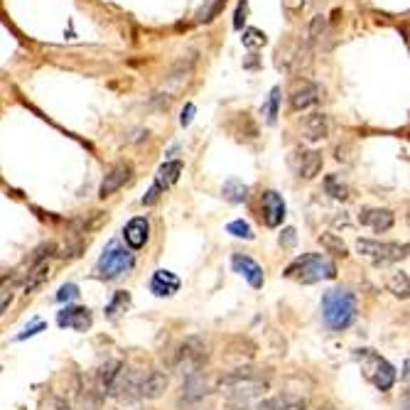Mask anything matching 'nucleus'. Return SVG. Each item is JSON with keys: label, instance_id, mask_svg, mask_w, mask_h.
Segmentation results:
<instances>
[{"label": "nucleus", "instance_id": "obj_1", "mask_svg": "<svg viewBox=\"0 0 410 410\" xmlns=\"http://www.w3.org/2000/svg\"><path fill=\"white\" fill-rule=\"evenodd\" d=\"M216 388L229 398V403L236 410H243L263 398V393L270 388V371L243 366V369L229 371V374L221 376L216 381Z\"/></svg>", "mask_w": 410, "mask_h": 410}, {"label": "nucleus", "instance_id": "obj_2", "mask_svg": "<svg viewBox=\"0 0 410 410\" xmlns=\"http://www.w3.org/2000/svg\"><path fill=\"white\" fill-rule=\"evenodd\" d=\"M209 344L202 337H187V339L177 341L170 349V354L165 356L167 369L177 371L187 379V376L202 374V369L209 361Z\"/></svg>", "mask_w": 410, "mask_h": 410}, {"label": "nucleus", "instance_id": "obj_3", "mask_svg": "<svg viewBox=\"0 0 410 410\" xmlns=\"http://www.w3.org/2000/svg\"><path fill=\"white\" fill-rule=\"evenodd\" d=\"M322 315L330 330L344 332L354 325L356 320V297L349 288H337L327 290L322 297Z\"/></svg>", "mask_w": 410, "mask_h": 410}, {"label": "nucleus", "instance_id": "obj_4", "mask_svg": "<svg viewBox=\"0 0 410 410\" xmlns=\"http://www.w3.org/2000/svg\"><path fill=\"white\" fill-rule=\"evenodd\" d=\"M285 278H295L297 283H305V285H312V283L320 281H334L337 265L322 253H307L297 258L292 265H288Z\"/></svg>", "mask_w": 410, "mask_h": 410}, {"label": "nucleus", "instance_id": "obj_5", "mask_svg": "<svg viewBox=\"0 0 410 410\" xmlns=\"http://www.w3.org/2000/svg\"><path fill=\"white\" fill-rule=\"evenodd\" d=\"M133 265H135L133 253L125 250V246H120L118 241H111L104 248V253H101L99 263H96V276L101 281H115L123 273H128Z\"/></svg>", "mask_w": 410, "mask_h": 410}, {"label": "nucleus", "instance_id": "obj_6", "mask_svg": "<svg viewBox=\"0 0 410 410\" xmlns=\"http://www.w3.org/2000/svg\"><path fill=\"white\" fill-rule=\"evenodd\" d=\"M354 356L361 361V366H364L366 379H369L379 390H388L390 386L395 383V369L383 359V356L376 354L374 349H359Z\"/></svg>", "mask_w": 410, "mask_h": 410}, {"label": "nucleus", "instance_id": "obj_7", "mask_svg": "<svg viewBox=\"0 0 410 410\" xmlns=\"http://www.w3.org/2000/svg\"><path fill=\"white\" fill-rule=\"evenodd\" d=\"M356 250L369 255L376 263H390V260L408 258V243H381V241L359 239L356 241Z\"/></svg>", "mask_w": 410, "mask_h": 410}, {"label": "nucleus", "instance_id": "obj_8", "mask_svg": "<svg viewBox=\"0 0 410 410\" xmlns=\"http://www.w3.org/2000/svg\"><path fill=\"white\" fill-rule=\"evenodd\" d=\"M260 211H263V221L265 226H270V229H278V226L283 224V219H285V202H283V197L278 195V192H265L263 199H260Z\"/></svg>", "mask_w": 410, "mask_h": 410}, {"label": "nucleus", "instance_id": "obj_9", "mask_svg": "<svg viewBox=\"0 0 410 410\" xmlns=\"http://www.w3.org/2000/svg\"><path fill=\"white\" fill-rule=\"evenodd\" d=\"M57 325L74 332H86L94 325V315L89 307H64L62 312H57Z\"/></svg>", "mask_w": 410, "mask_h": 410}, {"label": "nucleus", "instance_id": "obj_10", "mask_svg": "<svg viewBox=\"0 0 410 410\" xmlns=\"http://www.w3.org/2000/svg\"><path fill=\"white\" fill-rule=\"evenodd\" d=\"M130 177H133V165H130V162H118V165H113L108 175L104 177V182H101L99 197L106 199V197L115 195L125 182H130Z\"/></svg>", "mask_w": 410, "mask_h": 410}, {"label": "nucleus", "instance_id": "obj_11", "mask_svg": "<svg viewBox=\"0 0 410 410\" xmlns=\"http://www.w3.org/2000/svg\"><path fill=\"white\" fill-rule=\"evenodd\" d=\"M206 395H209V386L202 379V374L187 376L185 383H182V393H180V398H177V405H180V408L197 405L199 400H204Z\"/></svg>", "mask_w": 410, "mask_h": 410}, {"label": "nucleus", "instance_id": "obj_12", "mask_svg": "<svg viewBox=\"0 0 410 410\" xmlns=\"http://www.w3.org/2000/svg\"><path fill=\"white\" fill-rule=\"evenodd\" d=\"M167 383H170V379H167L165 371H157V369L143 371L141 388H138V393H141V398L155 400V398H160V395L167 390Z\"/></svg>", "mask_w": 410, "mask_h": 410}, {"label": "nucleus", "instance_id": "obj_13", "mask_svg": "<svg viewBox=\"0 0 410 410\" xmlns=\"http://www.w3.org/2000/svg\"><path fill=\"white\" fill-rule=\"evenodd\" d=\"M231 265H234V270L239 273V276H243L246 281H248L250 288H263L265 283V276H263V268H260L258 263H255L250 255H243V253H236L234 258H231Z\"/></svg>", "mask_w": 410, "mask_h": 410}, {"label": "nucleus", "instance_id": "obj_14", "mask_svg": "<svg viewBox=\"0 0 410 410\" xmlns=\"http://www.w3.org/2000/svg\"><path fill=\"white\" fill-rule=\"evenodd\" d=\"M243 410H307V400L300 395H276V398H265V400H255L253 405Z\"/></svg>", "mask_w": 410, "mask_h": 410}, {"label": "nucleus", "instance_id": "obj_15", "mask_svg": "<svg viewBox=\"0 0 410 410\" xmlns=\"http://www.w3.org/2000/svg\"><path fill=\"white\" fill-rule=\"evenodd\" d=\"M123 239L133 250L143 248V246L148 243V239H150V221H148L146 216H135V219H130L123 229Z\"/></svg>", "mask_w": 410, "mask_h": 410}, {"label": "nucleus", "instance_id": "obj_16", "mask_svg": "<svg viewBox=\"0 0 410 410\" xmlns=\"http://www.w3.org/2000/svg\"><path fill=\"white\" fill-rule=\"evenodd\" d=\"M292 165H295L297 175L302 180H315L322 170V153L317 150H297L295 157H292Z\"/></svg>", "mask_w": 410, "mask_h": 410}, {"label": "nucleus", "instance_id": "obj_17", "mask_svg": "<svg viewBox=\"0 0 410 410\" xmlns=\"http://www.w3.org/2000/svg\"><path fill=\"white\" fill-rule=\"evenodd\" d=\"M120 374H123V364H120L118 359H111V361H106V364H101L99 371H96V388H99V393L111 395V390H113Z\"/></svg>", "mask_w": 410, "mask_h": 410}, {"label": "nucleus", "instance_id": "obj_18", "mask_svg": "<svg viewBox=\"0 0 410 410\" xmlns=\"http://www.w3.org/2000/svg\"><path fill=\"white\" fill-rule=\"evenodd\" d=\"M322 96V89L317 84H312V81H302L300 86H295L290 94V106L292 111H305L310 108L312 104H317Z\"/></svg>", "mask_w": 410, "mask_h": 410}, {"label": "nucleus", "instance_id": "obj_19", "mask_svg": "<svg viewBox=\"0 0 410 410\" xmlns=\"http://www.w3.org/2000/svg\"><path fill=\"white\" fill-rule=\"evenodd\" d=\"M359 221L364 226H371L376 234H383V231L393 229L395 216H393V211H388V209H371L369 206V209H361Z\"/></svg>", "mask_w": 410, "mask_h": 410}, {"label": "nucleus", "instance_id": "obj_20", "mask_svg": "<svg viewBox=\"0 0 410 410\" xmlns=\"http://www.w3.org/2000/svg\"><path fill=\"white\" fill-rule=\"evenodd\" d=\"M180 290V278L170 270H155L150 278V292L157 297H172Z\"/></svg>", "mask_w": 410, "mask_h": 410}, {"label": "nucleus", "instance_id": "obj_21", "mask_svg": "<svg viewBox=\"0 0 410 410\" xmlns=\"http://www.w3.org/2000/svg\"><path fill=\"white\" fill-rule=\"evenodd\" d=\"M302 130H305L307 141H325L327 135H330V118L325 113H310L305 118V123H302Z\"/></svg>", "mask_w": 410, "mask_h": 410}, {"label": "nucleus", "instance_id": "obj_22", "mask_svg": "<svg viewBox=\"0 0 410 410\" xmlns=\"http://www.w3.org/2000/svg\"><path fill=\"white\" fill-rule=\"evenodd\" d=\"M182 170H185V165H182L180 160H167L165 165L157 170V180L155 185L160 187V190H167V187H172L177 180H180Z\"/></svg>", "mask_w": 410, "mask_h": 410}, {"label": "nucleus", "instance_id": "obj_23", "mask_svg": "<svg viewBox=\"0 0 410 410\" xmlns=\"http://www.w3.org/2000/svg\"><path fill=\"white\" fill-rule=\"evenodd\" d=\"M226 351H229V356H239V359H253L258 346L248 337H234L229 341V346H226Z\"/></svg>", "mask_w": 410, "mask_h": 410}, {"label": "nucleus", "instance_id": "obj_24", "mask_svg": "<svg viewBox=\"0 0 410 410\" xmlns=\"http://www.w3.org/2000/svg\"><path fill=\"white\" fill-rule=\"evenodd\" d=\"M221 195H224V199L231 202V204H241V202L248 199V187L241 180H226Z\"/></svg>", "mask_w": 410, "mask_h": 410}, {"label": "nucleus", "instance_id": "obj_25", "mask_svg": "<svg viewBox=\"0 0 410 410\" xmlns=\"http://www.w3.org/2000/svg\"><path fill=\"white\" fill-rule=\"evenodd\" d=\"M302 59V50H297L295 45H285L278 50L276 55V66L283 71H290L292 69V62H300Z\"/></svg>", "mask_w": 410, "mask_h": 410}, {"label": "nucleus", "instance_id": "obj_26", "mask_svg": "<svg viewBox=\"0 0 410 410\" xmlns=\"http://www.w3.org/2000/svg\"><path fill=\"white\" fill-rule=\"evenodd\" d=\"M226 6V0H204V6L197 10L195 15V22L197 25H204V22H211L216 15H219L221 10H224Z\"/></svg>", "mask_w": 410, "mask_h": 410}, {"label": "nucleus", "instance_id": "obj_27", "mask_svg": "<svg viewBox=\"0 0 410 410\" xmlns=\"http://www.w3.org/2000/svg\"><path fill=\"white\" fill-rule=\"evenodd\" d=\"M47 273H50V265H47V263L32 265V270L27 273V281H25V292H27V295H30V292H35L37 288H40L42 283L47 281Z\"/></svg>", "mask_w": 410, "mask_h": 410}, {"label": "nucleus", "instance_id": "obj_28", "mask_svg": "<svg viewBox=\"0 0 410 410\" xmlns=\"http://www.w3.org/2000/svg\"><path fill=\"white\" fill-rule=\"evenodd\" d=\"M320 246L327 250V253H334V255H339V258H346V255H349L346 243L337 234H322L320 236Z\"/></svg>", "mask_w": 410, "mask_h": 410}, {"label": "nucleus", "instance_id": "obj_29", "mask_svg": "<svg viewBox=\"0 0 410 410\" xmlns=\"http://www.w3.org/2000/svg\"><path fill=\"white\" fill-rule=\"evenodd\" d=\"M325 190L330 197H334V199H349V185L346 182H341L339 175H327L325 177Z\"/></svg>", "mask_w": 410, "mask_h": 410}, {"label": "nucleus", "instance_id": "obj_30", "mask_svg": "<svg viewBox=\"0 0 410 410\" xmlns=\"http://www.w3.org/2000/svg\"><path fill=\"white\" fill-rule=\"evenodd\" d=\"M388 290L393 292L395 297H400V300H408L410 285H408V273H405V270H400V273H395V276L390 278V281H388Z\"/></svg>", "mask_w": 410, "mask_h": 410}, {"label": "nucleus", "instance_id": "obj_31", "mask_svg": "<svg viewBox=\"0 0 410 410\" xmlns=\"http://www.w3.org/2000/svg\"><path fill=\"white\" fill-rule=\"evenodd\" d=\"M128 305H130V295H128V292H125V290L115 292V297L111 300V305L106 307V317H108V320H115L120 312L128 310Z\"/></svg>", "mask_w": 410, "mask_h": 410}, {"label": "nucleus", "instance_id": "obj_32", "mask_svg": "<svg viewBox=\"0 0 410 410\" xmlns=\"http://www.w3.org/2000/svg\"><path fill=\"white\" fill-rule=\"evenodd\" d=\"M241 42H243V47H248V50H258V47L268 45V37H265V32L255 30V27H246L243 35H241Z\"/></svg>", "mask_w": 410, "mask_h": 410}, {"label": "nucleus", "instance_id": "obj_33", "mask_svg": "<svg viewBox=\"0 0 410 410\" xmlns=\"http://www.w3.org/2000/svg\"><path fill=\"white\" fill-rule=\"evenodd\" d=\"M278 104H281V89H273L270 91V99H268V104H265V108H263V113H265V120H268L270 125L276 123V118H278Z\"/></svg>", "mask_w": 410, "mask_h": 410}, {"label": "nucleus", "instance_id": "obj_34", "mask_svg": "<svg viewBox=\"0 0 410 410\" xmlns=\"http://www.w3.org/2000/svg\"><path fill=\"white\" fill-rule=\"evenodd\" d=\"M226 231H229L231 236H236V239H246V241H250V239H253V229H250V226L246 224L243 219H236V221H231V224L226 226Z\"/></svg>", "mask_w": 410, "mask_h": 410}, {"label": "nucleus", "instance_id": "obj_35", "mask_svg": "<svg viewBox=\"0 0 410 410\" xmlns=\"http://www.w3.org/2000/svg\"><path fill=\"white\" fill-rule=\"evenodd\" d=\"M327 32V17L325 15H315L310 22V40H320Z\"/></svg>", "mask_w": 410, "mask_h": 410}, {"label": "nucleus", "instance_id": "obj_36", "mask_svg": "<svg viewBox=\"0 0 410 410\" xmlns=\"http://www.w3.org/2000/svg\"><path fill=\"white\" fill-rule=\"evenodd\" d=\"M13 285H15V281H13L10 285L0 288V317L6 315L8 307H10V302H13V297H15V292H13Z\"/></svg>", "mask_w": 410, "mask_h": 410}, {"label": "nucleus", "instance_id": "obj_37", "mask_svg": "<svg viewBox=\"0 0 410 410\" xmlns=\"http://www.w3.org/2000/svg\"><path fill=\"white\" fill-rule=\"evenodd\" d=\"M246 15H248V0H241L239 8H236V15H234V27H236V30H243Z\"/></svg>", "mask_w": 410, "mask_h": 410}, {"label": "nucleus", "instance_id": "obj_38", "mask_svg": "<svg viewBox=\"0 0 410 410\" xmlns=\"http://www.w3.org/2000/svg\"><path fill=\"white\" fill-rule=\"evenodd\" d=\"M57 250V246L55 243H45V246H40V248L35 250V255L30 258V265H37V263H45V255H52Z\"/></svg>", "mask_w": 410, "mask_h": 410}, {"label": "nucleus", "instance_id": "obj_39", "mask_svg": "<svg viewBox=\"0 0 410 410\" xmlns=\"http://www.w3.org/2000/svg\"><path fill=\"white\" fill-rule=\"evenodd\" d=\"M76 297H79V288L76 285H62L59 288V292H57V300L59 302H66V300H76Z\"/></svg>", "mask_w": 410, "mask_h": 410}, {"label": "nucleus", "instance_id": "obj_40", "mask_svg": "<svg viewBox=\"0 0 410 410\" xmlns=\"http://www.w3.org/2000/svg\"><path fill=\"white\" fill-rule=\"evenodd\" d=\"M302 8H305V0H283V10H285L288 15H295Z\"/></svg>", "mask_w": 410, "mask_h": 410}, {"label": "nucleus", "instance_id": "obj_41", "mask_svg": "<svg viewBox=\"0 0 410 410\" xmlns=\"http://www.w3.org/2000/svg\"><path fill=\"white\" fill-rule=\"evenodd\" d=\"M295 241H297L295 229H285L281 234V246H283V248H292V246H295Z\"/></svg>", "mask_w": 410, "mask_h": 410}, {"label": "nucleus", "instance_id": "obj_42", "mask_svg": "<svg viewBox=\"0 0 410 410\" xmlns=\"http://www.w3.org/2000/svg\"><path fill=\"white\" fill-rule=\"evenodd\" d=\"M42 330H47V325L45 322H37V325H32V327H27L22 334H17V341H22V339H27V337H35L37 332H42Z\"/></svg>", "mask_w": 410, "mask_h": 410}, {"label": "nucleus", "instance_id": "obj_43", "mask_svg": "<svg viewBox=\"0 0 410 410\" xmlns=\"http://www.w3.org/2000/svg\"><path fill=\"white\" fill-rule=\"evenodd\" d=\"M160 192H162L160 187H157V185H153V187H150V192H148V195L143 197V204H146V206L155 204V202L160 199Z\"/></svg>", "mask_w": 410, "mask_h": 410}, {"label": "nucleus", "instance_id": "obj_44", "mask_svg": "<svg viewBox=\"0 0 410 410\" xmlns=\"http://www.w3.org/2000/svg\"><path fill=\"white\" fill-rule=\"evenodd\" d=\"M195 113H197V106H195V104H187V106H185V111H182L180 123H182V125H190V123H192V118H195Z\"/></svg>", "mask_w": 410, "mask_h": 410}, {"label": "nucleus", "instance_id": "obj_45", "mask_svg": "<svg viewBox=\"0 0 410 410\" xmlns=\"http://www.w3.org/2000/svg\"><path fill=\"white\" fill-rule=\"evenodd\" d=\"M243 66H246V69H258V66H260L258 55H248V59H243Z\"/></svg>", "mask_w": 410, "mask_h": 410}, {"label": "nucleus", "instance_id": "obj_46", "mask_svg": "<svg viewBox=\"0 0 410 410\" xmlns=\"http://www.w3.org/2000/svg\"><path fill=\"white\" fill-rule=\"evenodd\" d=\"M55 408H57V410H74L69 403H66L64 398H57V400H55Z\"/></svg>", "mask_w": 410, "mask_h": 410}]
</instances>
